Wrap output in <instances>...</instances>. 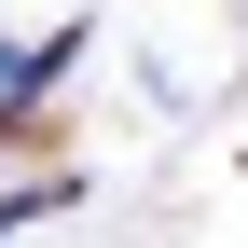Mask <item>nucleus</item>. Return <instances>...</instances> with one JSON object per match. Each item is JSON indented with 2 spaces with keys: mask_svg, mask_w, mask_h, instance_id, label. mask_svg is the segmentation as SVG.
Masks as SVG:
<instances>
[{
  "mask_svg": "<svg viewBox=\"0 0 248 248\" xmlns=\"http://www.w3.org/2000/svg\"><path fill=\"white\" fill-rule=\"evenodd\" d=\"M14 55H28V42H0V138H14Z\"/></svg>",
  "mask_w": 248,
  "mask_h": 248,
  "instance_id": "obj_2",
  "label": "nucleus"
},
{
  "mask_svg": "<svg viewBox=\"0 0 248 248\" xmlns=\"http://www.w3.org/2000/svg\"><path fill=\"white\" fill-rule=\"evenodd\" d=\"M69 193H83L69 166H42V179H0V234H14V221H55V207H69Z\"/></svg>",
  "mask_w": 248,
  "mask_h": 248,
  "instance_id": "obj_1",
  "label": "nucleus"
}]
</instances>
